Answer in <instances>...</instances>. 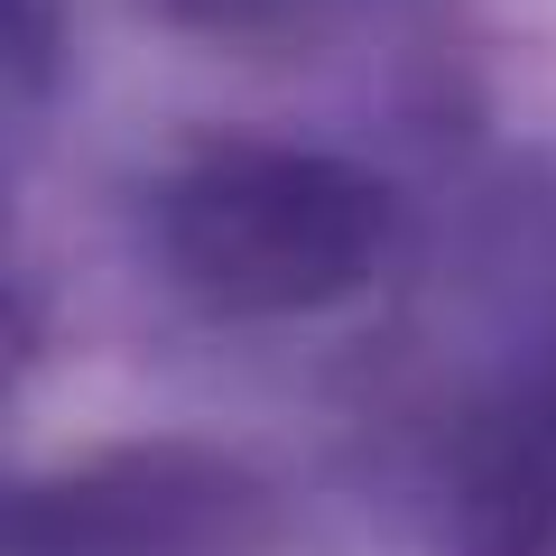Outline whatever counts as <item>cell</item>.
Segmentation results:
<instances>
[{"mask_svg": "<svg viewBox=\"0 0 556 556\" xmlns=\"http://www.w3.org/2000/svg\"><path fill=\"white\" fill-rule=\"evenodd\" d=\"M159 251L186 298L223 316L334 306L390 251V195L306 149H223L186 167L159 204Z\"/></svg>", "mask_w": 556, "mask_h": 556, "instance_id": "cell-1", "label": "cell"}, {"mask_svg": "<svg viewBox=\"0 0 556 556\" xmlns=\"http://www.w3.org/2000/svg\"><path fill=\"white\" fill-rule=\"evenodd\" d=\"M159 20H177V28H260L269 10H288V0H149Z\"/></svg>", "mask_w": 556, "mask_h": 556, "instance_id": "cell-2", "label": "cell"}]
</instances>
